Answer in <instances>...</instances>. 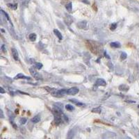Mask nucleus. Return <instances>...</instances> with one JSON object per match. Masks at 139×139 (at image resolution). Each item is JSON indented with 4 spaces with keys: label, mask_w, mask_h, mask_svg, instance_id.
I'll return each mask as SVG.
<instances>
[{
    "label": "nucleus",
    "mask_w": 139,
    "mask_h": 139,
    "mask_svg": "<svg viewBox=\"0 0 139 139\" xmlns=\"http://www.w3.org/2000/svg\"><path fill=\"white\" fill-rule=\"evenodd\" d=\"M29 72L33 77L36 79V80H41L43 79V77L41 76V74H39V72L36 71L34 67H31L29 68Z\"/></svg>",
    "instance_id": "f257e3e1"
},
{
    "label": "nucleus",
    "mask_w": 139,
    "mask_h": 139,
    "mask_svg": "<svg viewBox=\"0 0 139 139\" xmlns=\"http://www.w3.org/2000/svg\"><path fill=\"white\" fill-rule=\"evenodd\" d=\"M79 91V88L77 87H72L71 88H69L67 90V95H74L78 93Z\"/></svg>",
    "instance_id": "f03ea898"
},
{
    "label": "nucleus",
    "mask_w": 139,
    "mask_h": 139,
    "mask_svg": "<svg viewBox=\"0 0 139 139\" xmlns=\"http://www.w3.org/2000/svg\"><path fill=\"white\" fill-rule=\"evenodd\" d=\"M95 84L98 86H105L106 85V82L105 80H104L103 79H98L95 82Z\"/></svg>",
    "instance_id": "7ed1b4c3"
},
{
    "label": "nucleus",
    "mask_w": 139,
    "mask_h": 139,
    "mask_svg": "<svg viewBox=\"0 0 139 139\" xmlns=\"http://www.w3.org/2000/svg\"><path fill=\"white\" fill-rule=\"evenodd\" d=\"M12 54H13V57L15 59V61H19V55H18V52H17V51L15 49V48H13L12 49Z\"/></svg>",
    "instance_id": "20e7f679"
},
{
    "label": "nucleus",
    "mask_w": 139,
    "mask_h": 139,
    "mask_svg": "<svg viewBox=\"0 0 139 139\" xmlns=\"http://www.w3.org/2000/svg\"><path fill=\"white\" fill-rule=\"evenodd\" d=\"M15 79H30L31 78L29 77H26V76H24V74H21V73H19V74H17L14 78Z\"/></svg>",
    "instance_id": "39448f33"
},
{
    "label": "nucleus",
    "mask_w": 139,
    "mask_h": 139,
    "mask_svg": "<svg viewBox=\"0 0 139 139\" xmlns=\"http://www.w3.org/2000/svg\"><path fill=\"white\" fill-rule=\"evenodd\" d=\"M87 26V22L86 21H82V22H79L77 24V26L79 29H85Z\"/></svg>",
    "instance_id": "423d86ee"
},
{
    "label": "nucleus",
    "mask_w": 139,
    "mask_h": 139,
    "mask_svg": "<svg viewBox=\"0 0 139 139\" xmlns=\"http://www.w3.org/2000/svg\"><path fill=\"white\" fill-rule=\"evenodd\" d=\"M70 101L72 102V103L74 104H76L77 106H84V104L82 103V102H80L77 100H75V99H71V100H70Z\"/></svg>",
    "instance_id": "0eeeda50"
},
{
    "label": "nucleus",
    "mask_w": 139,
    "mask_h": 139,
    "mask_svg": "<svg viewBox=\"0 0 139 139\" xmlns=\"http://www.w3.org/2000/svg\"><path fill=\"white\" fill-rule=\"evenodd\" d=\"M54 34H55L56 36H57V38L59 40H62L63 39V36H62V34H61V32L58 30H57V29H54Z\"/></svg>",
    "instance_id": "6e6552de"
},
{
    "label": "nucleus",
    "mask_w": 139,
    "mask_h": 139,
    "mask_svg": "<svg viewBox=\"0 0 139 139\" xmlns=\"http://www.w3.org/2000/svg\"><path fill=\"white\" fill-rule=\"evenodd\" d=\"M119 90L121 91L127 92L129 90V87L125 85V84H122V85H120V86H119Z\"/></svg>",
    "instance_id": "1a4fd4ad"
},
{
    "label": "nucleus",
    "mask_w": 139,
    "mask_h": 139,
    "mask_svg": "<svg viewBox=\"0 0 139 139\" xmlns=\"http://www.w3.org/2000/svg\"><path fill=\"white\" fill-rule=\"evenodd\" d=\"M72 17H71V16H70V15H67L66 17H65V23L67 24V25H70V24H71L72 22Z\"/></svg>",
    "instance_id": "9d476101"
},
{
    "label": "nucleus",
    "mask_w": 139,
    "mask_h": 139,
    "mask_svg": "<svg viewBox=\"0 0 139 139\" xmlns=\"http://www.w3.org/2000/svg\"><path fill=\"white\" fill-rule=\"evenodd\" d=\"M40 120H41L40 115H36L35 117H34L31 119V122H34V123H38V122H40Z\"/></svg>",
    "instance_id": "9b49d317"
},
{
    "label": "nucleus",
    "mask_w": 139,
    "mask_h": 139,
    "mask_svg": "<svg viewBox=\"0 0 139 139\" xmlns=\"http://www.w3.org/2000/svg\"><path fill=\"white\" fill-rule=\"evenodd\" d=\"M111 46L112 47L114 48H119L120 47L121 45H120V43H118V42H113V43H111Z\"/></svg>",
    "instance_id": "f8f14e48"
},
{
    "label": "nucleus",
    "mask_w": 139,
    "mask_h": 139,
    "mask_svg": "<svg viewBox=\"0 0 139 139\" xmlns=\"http://www.w3.org/2000/svg\"><path fill=\"white\" fill-rule=\"evenodd\" d=\"M29 39H30V41H35L36 40V38H37V36H36V34H34V33H32L29 35Z\"/></svg>",
    "instance_id": "ddd939ff"
},
{
    "label": "nucleus",
    "mask_w": 139,
    "mask_h": 139,
    "mask_svg": "<svg viewBox=\"0 0 139 139\" xmlns=\"http://www.w3.org/2000/svg\"><path fill=\"white\" fill-rule=\"evenodd\" d=\"M74 130H70L69 132H68V134H67V138H72L73 137H74Z\"/></svg>",
    "instance_id": "4468645a"
},
{
    "label": "nucleus",
    "mask_w": 139,
    "mask_h": 139,
    "mask_svg": "<svg viewBox=\"0 0 139 139\" xmlns=\"http://www.w3.org/2000/svg\"><path fill=\"white\" fill-rule=\"evenodd\" d=\"M65 8H66V9L67 10V11L71 12V11H72V3L69 2L68 4H66V6H65Z\"/></svg>",
    "instance_id": "2eb2a0df"
},
{
    "label": "nucleus",
    "mask_w": 139,
    "mask_h": 139,
    "mask_svg": "<svg viewBox=\"0 0 139 139\" xmlns=\"http://www.w3.org/2000/svg\"><path fill=\"white\" fill-rule=\"evenodd\" d=\"M101 111H102V108L99 106V107H96V108H93L92 110V112L93 113H100Z\"/></svg>",
    "instance_id": "dca6fc26"
},
{
    "label": "nucleus",
    "mask_w": 139,
    "mask_h": 139,
    "mask_svg": "<svg viewBox=\"0 0 139 139\" xmlns=\"http://www.w3.org/2000/svg\"><path fill=\"white\" fill-rule=\"evenodd\" d=\"M8 6L11 8H12V9L15 10L17 9V5L16 4H8Z\"/></svg>",
    "instance_id": "f3484780"
},
{
    "label": "nucleus",
    "mask_w": 139,
    "mask_h": 139,
    "mask_svg": "<svg viewBox=\"0 0 139 139\" xmlns=\"http://www.w3.org/2000/svg\"><path fill=\"white\" fill-rule=\"evenodd\" d=\"M65 108H66L67 111H71L74 110V107L72 105H70V104H67V105L65 106Z\"/></svg>",
    "instance_id": "a211bd4d"
},
{
    "label": "nucleus",
    "mask_w": 139,
    "mask_h": 139,
    "mask_svg": "<svg viewBox=\"0 0 139 139\" xmlns=\"http://www.w3.org/2000/svg\"><path fill=\"white\" fill-rule=\"evenodd\" d=\"M35 67H36V69L41 70L43 67V64L41 63H36V64H35Z\"/></svg>",
    "instance_id": "6ab92c4d"
},
{
    "label": "nucleus",
    "mask_w": 139,
    "mask_h": 139,
    "mask_svg": "<svg viewBox=\"0 0 139 139\" xmlns=\"http://www.w3.org/2000/svg\"><path fill=\"white\" fill-rule=\"evenodd\" d=\"M127 57V54L125 52H122L121 54H120V58L122 59V60H125L126 59Z\"/></svg>",
    "instance_id": "aec40b11"
},
{
    "label": "nucleus",
    "mask_w": 139,
    "mask_h": 139,
    "mask_svg": "<svg viewBox=\"0 0 139 139\" xmlns=\"http://www.w3.org/2000/svg\"><path fill=\"white\" fill-rule=\"evenodd\" d=\"M1 12H2V13L3 15H4V16L6 17V19L7 20H8V21H10V17H9V15L6 13V12H4L3 10H1Z\"/></svg>",
    "instance_id": "412c9836"
},
{
    "label": "nucleus",
    "mask_w": 139,
    "mask_h": 139,
    "mask_svg": "<svg viewBox=\"0 0 139 139\" xmlns=\"http://www.w3.org/2000/svg\"><path fill=\"white\" fill-rule=\"evenodd\" d=\"M26 121H27V120H26V118L23 117V118H21V119H20V120H19V123H20L21 125H24V124L26 122Z\"/></svg>",
    "instance_id": "4be33fe9"
},
{
    "label": "nucleus",
    "mask_w": 139,
    "mask_h": 139,
    "mask_svg": "<svg viewBox=\"0 0 139 139\" xmlns=\"http://www.w3.org/2000/svg\"><path fill=\"white\" fill-rule=\"evenodd\" d=\"M116 27H117V23H113L111 25V30H115L116 29Z\"/></svg>",
    "instance_id": "5701e85b"
},
{
    "label": "nucleus",
    "mask_w": 139,
    "mask_h": 139,
    "mask_svg": "<svg viewBox=\"0 0 139 139\" xmlns=\"http://www.w3.org/2000/svg\"><path fill=\"white\" fill-rule=\"evenodd\" d=\"M1 48H2V50L3 51V52H6V48L4 45H2Z\"/></svg>",
    "instance_id": "b1692460"
},
{
    "label": "nucleus",
    "mask_w": 139,
    "mask_h": 139,
    "mask_svg": "<svg viewBox=\"0 0 139 139\" xmlns=\"http://www.w3.org/2000/svg\"><path fill=\"white\" fill-rule=\"evenodd\" d=\"M11 124H12V125H13V127H14L15 129H17V125H15V124L14 122H13V121H11Z\"/></svg>",
    "instance_id": "393cba45"
},
{
    "label": "nucleus",
    "mask_w": 139,
    "mask_h": 139,
    "mask_svg": "<svg viewBox=\"0 0 139 139\" xmlns=\"http://www.w3.org/2000/svg\"><path fill=\"white\" fill-rule=\"evenodd\" d=\"M5 91L4 90V88H3L2 87H1V88H0V93H5Z\"/></svg>",
    "instance_id": "a878e982"
},
{
    "label": "nucleus",
    "mask_w": 139,
    "mask_h": 139,
    "mask_svg": "<svg viewBox=\"0 0 139 139\" xmlns=\"http://www.w3.org/2000/svg\"><path fill=\"white\" fill-rule=\"evenodd\" d=\"M0 113H1V117H2V118H4V114H3L2 110L0 111Z\"/></svg>",
    "instance_id": "bb28decb"
},
{
    "label": "nucleus",
    "mask_w": 139,
    "mask_h": 139,
    "mask_svg": "<svg viewBox=\"0 0 139 139\" xmlns=\"http://www.w3.org/2000/svg\"><path fill=\"white\" fill-rule=\"evenodd\" d=\"M104 55H105V56H106V57L108 58H110V56H108V54H106V52H104Z\"/></svg>",
    "instance_id": "cd10ccee"
}]
</instances>
